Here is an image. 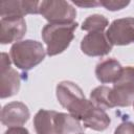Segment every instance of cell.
Returning a JSON list of instances; mask_svg holds the SVG:
<instances>
[{
	"label": "cell",
	"mask_w": 134,
	"mask_h": 134,
	"mask_svg": "<svg viewBox=\"0 0 134 134\" xmlns=\"http://www.w3.org/2000/svg\"><path fill=\"white\" fill-rule=\"evenodd\" d=\"M57 97L59 103L68 110L69 114L83 121L94 108V105L87 99L82 89L72 82L64 81L57 86Z\"/></svg>",
	"instance_id": "6da1fadb"
},
{
	"label": "cell",
	"mask_w": 134,
	"mask_h": 134,
	"mask_svg": "<svg viewBox=\"0 0 134 134\" xmlns=\"http://www.w3.org/2000/svg\"><path fill=\"white\" fill-rule=\"evenodd\" d=\"M76 27V22L45 25L42 29V39L46 44L47 54L52 57L63 52L72 41Z\"/></svg>",
	"instance_id": "7a4b0ae2"
},
{
	"label": "cell",
	"mask_w": 134,
	"mask_h": 134,
	"mask_svg": "<svg viewBox=\"0 0 134 134\" xmlns=\"http://www.w3.org/2000/svg\"><path fill=\"white\" fill-rule=\"evenodd\" d=\"M46 53L43 45L34 40L16 42L9 52L13 63L22 70H29L40 64Z\"/></svg>",
	"instance_id": "3957f363"
},
{
	"label": "cell",
	"mask_w": 134,
	"mask_h": 134,
	"mask_svg": "<svg viewBox=\"0 0 134 134\" xmlns=\"http://www.w3.org/2000/svg\"><path fill=\"white\" fill-rule=\"evenodd\" d=\"M109 100L111 108L128 107L134 103V67H122L119 77L110 89Z\"/></svg>",
	"instance_id": "277c9868"
},
{
	"label": "cell",
	"mask_w": 134,
	"mask_h": 134,
	"mask_svg": "<svg viewBox=\"0 0 134 134\" xmlns=\"http://www.w3.org/2000/svg\"><path fill=\"white\" fill-rule=\"evenodd\" d=\"M39 14L49 23L61 24L74 22L76 16L75 8L67 1H42L39 5Z\"/></svg>",
	"instance_id": "5b68a950"
},
{
	"label": "cell",
	"mask_w": 134,
	"mask_h": 134,
	"mask_svg": "<svg viewBox=\"0 0 134 134\" xmlns=\"http://www.w3.org/2000/svg\"><path fill=\"white\" fill-rule=\"evenodd\" d=\"M107 39L112 45H128L134 43V18L114 20L106 31Z\"/></svg>",
	"instance_id": "8992f818"
},
{
	"label": "cell",
	"mask_w": 134,
	"mask_h": 134,
	"mask_svg": "<svg viewBox=\"0 0 134 134\" xmlns=\"http://www.w3.org/2000/svg\"><path fill=\"white\" fill-rule=\"evenodd\" d=\"M112 44L104 31H89L81 42L82 51L90 57H102L112 50Z\"/></svg>",
	"instance_id": "52a82bcc"
},
{
	"label": "cell",
	"mask_w": 134,
	"mask_h": 134,
	"mask_svg": "<svg viewBox=\"0 0 134 134\" xmlns=\"http://www.w3.org/2000/svg\"><path fill=\"white\" fill-rule=\"evenodd\" d=\"M26 32L24 18L5 17L0 20V43L8 44L23 38Z\"/></svg>",
	"instance_id": "ba28073f"
},
{
	"label": "cell",
	"mask_w": 134,
	"mask_h": 134,
	"mask_svg": "<svg viewBox=\"0 0 134 134\" xmlns=\"http://www.w3.org/2000/svg\"><path fill=\"white\" fill-rule=\"evenodd\" d=\"M29 118L27 106L20 102H13L5 105L1 110V122L9 128L22 127Z\"/></svg>",
	"instance_id": "9c48e42d"
},
{
	"label": "cell",
	"mask_w": 134,
	"mask_h": 134,
	"mask_svg": "<svg viewBox=\"0 0 134 134\" xmlns=\"http://www.w3.org/2000/svg\"><path fill=\"white\" fill-rule=\"evenodd\" d=\"M39 1H1L0 16L23 18L27 14H39Z\"/></svg>",
	"instance_id": "30bf717a"
},
{
	"label": "cell",
	"mask_w": 134,
	"mask_h": 134,
	"mask_svg": "<svg viewBox=\"0 0 134 134\" xmlns=\"http://www.w3.org/2000/svg\"><path fill=\"white\" fill-rule=\"evenodd\" d=\"M20 88L19 73L12 67L0 69V96L9 97L18 93Z\"/></svg>",
	"instance_id": "8fae6325"
},
{
	"label": "cell",
	"mask_w": 134,
	"mask_h": 134,
	"mask_svg": "<svg viewBox=\"0 0 134 134\" xmlns=\"http://www.w3.org/2000/svg\"><path fill=\"white\" fill-rule=\"evenodd\" d=\"M121 70L122 67L115 59H106L96 65L95 75L97 80L103 84L115 83L119 77Z\"/></svg>",
	"instance_id": "7c38bea8"
},
{
	"label": "cell",
	"mask_w": 134,
	"mask_h": 134,
	"mask_svg": "<svg viewBox=\"0 0 134 134\" xmlns=\"http://www.w3.org/2000/svg\"><path fill=\"white\" fill-rule=\"evenodd\" d=\"M55 134H81L83 127L77 118L71 114L57 112L54 118Z\"/></svg>",
	"instance_id": "4fadbf2b"
},
{
	"label": "cell",
	"mask_w": 134,
	"mask_h": 134,
	"mask_svg": "<svg viewBox=\"0 0 134 134\" xmlns=\"http://www.w3.org/2000/svg\"><path fill=\"white\" fill-rule=\"evenodd\" d=\"M57 112L41 109L34 117V126L37 134H55V118Z\"/></svg>",
	"instance_id": "5bb4252c"
},
{
	"label": "cell",
	"mask_w": 134,
	"mask_h": 134,
	"mask_svg": "<svg viewBox=\"0 0 134 134\" xmlns=\"http://www.w3.org/2000/svg\"><path fill=\"white\" fill-rule=\"evenodd\" d=\"M110 117L105 112V110L97 108L94 106L89 115L82 121L84 127L95 130V131H104L110 125Z\"/></svg>",
	"instance_id": "9a60e30c"
},
{
	"label": "cell",
	"mask_w": 134,
	"mask_h": 134,
	"mask_svg": "<svg viewBox=\"0 0 134 134\" xmlns=\"http://www.w3.org/2000/svg\"><path fill=\"white\" fill-rule=\"evenodd\" d=\"M110 87L107 86H99L91 91L90 93V102L97 108L103 110L111 108L110 100H109V93Z\"/></svg>",
	"instance_id": "2e32d148"
},
{
	"label": "cell",
	"mask_w": 134,
	"mask_h": 134,
	"mask_svg": "<svg viewBox=\"0 0 134 134\" xmlns=\"http://www.w3.org/2000/svg\"><path fill=\"white\" fill-rule=\"evenodd\" d=\"M108 26V20L102 15H91L82 24V29L87 31H104Z\"/></svg>",
	"instance_id": "e0dca14e"
},
{
	"label": "cell",
	"mask_w": 134,
	"mask_h": 134,
	"mask_svg": "<svg viewBox=\"0 0 134 134\" xmlns=\"http://www.w3.org/2000/svg\"><path fill=\"white\" fill-rule=\"evenodd\" d=\"M130 2L129 1H116V0H106L99 1V5H103L108 10H118L126 7Z\"/></svg>",
	"instance_id": "ac0fdd59"
},
{
	"label": "cell",
	"mask_w": 134,
	"mask_h": 134,
	"mask_svg": "<svg viewBox=\"0 0 134 134\" xmlns=\"http://www.w3.org/2000/svg\"><path fill=\"white\" fill-rule=\"evenodd\" d=\"M114 134H134V124L131 121H125L120 124L115 129Z\"/></svg>",
	"instance_id": "d6986e66"
},
{
	"label": "cell",
	"mask_w": 134,
	"mask_h": 134,
	"mask_svg": "<svg viewBox=\"0 0 134 134\" xmlns=\"http://www.w3.org/2000/svg\"><path fill=\"white\" fill-rule=\"evenodd\" d=\"M4 134H29L28 130L23 127H12L4 132Z\"/></svg>",
	"instance_id": "ffe728a7"
},
{
	"label": "cell",
	"mask_w": 134,
	"mask_h": 134,
	"mask_svg": "<svg viewBox=\"0 0 134 134\" xmlns=\"http://www.w3.org/2000/svg\"><path fill=\"white\" fill-rule=\"evenodd\" d=\"M72 3L75 4V5H77V6H81V7H93V6L99 5V2H97V1H84V2L73 1Z\"/></svg>",
	"instance_id": "44dd1931"
},
{
	"label": "cell",
	"mask_w": 134,
	"mask_h": 134,
	"mask_svg": "<svg viewBox=\"0 0 134 134\" xmlns=\"http://www.w3.org/2000/svg\"><path fill=\"white\" fill-rule=\"evenodd\" d=\"M81 134H83V133H81Z\"/></svg>",
	"instance_id": "7402d4cb"
},
{
	"label": "cell",
	"mask_w": 134,
	"mask_h": 134,
	"mask_svg": "<svg viewBox=\"0 0 134 134\" xmlns=\"http://www.w3.org/2000/svg\"><path fill=\"white\" fill-rule=\"evenodd\" d=\"M133 104H134V103H133Z\"/></svg>",
	"instance_id": "603a6c76"
}]
</instances>
